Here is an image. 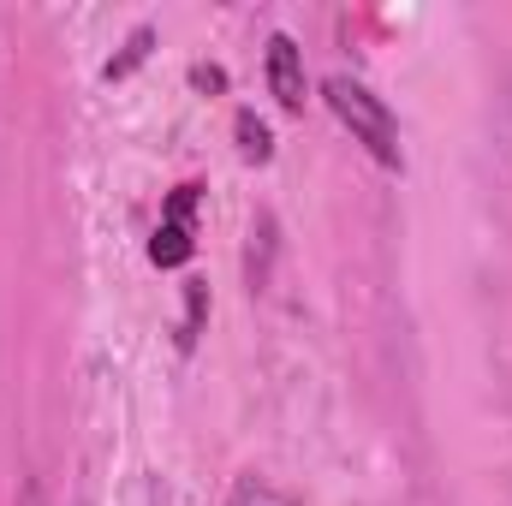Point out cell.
I'll list each match as a JSON object with an SVG mask.
<instances>
[{"mask_svg":"<svg viewBox=\"0 0 512 506\" xmlns=\"http://www.w3.org/2000/svg\"><path fill=\"white\" fill-rule=\"evenodd\" d=\"M322 96H328V108L340 114V126L352 131L382 167H399V126H393V114L382 108V96H370L358 78H328Z\"/></svg>","mask_w":512,"mask_h":506,"instance_id":"6da1fadb","label":"cell"},{"mask_svg":"<svg viewBox=\"0 0 512 506\" xmlns=\"http://www.w3.org/2000/svg\"><path fill=\"white\" fill-rule=\"evenodd\" d=\"M268 90H274V102L286 108V114H304V54H298V42L286 36V30H274L268 36Z\"/></svg>","mask_w":512,"mask_h":506,"instance_id":"7a4b0ae2","label":"cell"},{"mask_svg":"<svg viewBox=\"0 0 512 506\" xmlns=\"http://www.w3.org/2000/svg\"><path fill=\"white\" fill-rule=\"evenodd\" d=\"M203 310H209V286H203V280H185V334H179L185 352H191L197 334H203Z\"/></svg>","mask_w":512,"mask_h":506,"instance_id":"8992f818","label":"cell"},{"mask_svg":"<svg viewBox=\"0 0 512 506\" xmlns=\"http://www.w3.org/2000/svg\"><path fill=\"white\" fill-rule=\"evenodd\" d=\"M185 256H191V227L185 221H161L155 239H149V262L155 268H179Z\"/></svg>","mask_w":512,"mask_h":506,"instance_id":"3957f363","label":"cell"},{"mask_svg":"<svg viewBox=\"0 0 512 506\" xmlns=\"http://www.w3.org/2000/svg\"><path fill=\"white\" fill-rule=\"evenodd\" d=\"M149 48H155V30H149V24H137V30L126 36V48H120V60H108V72H102V78H108V84L131 78V72L149 60Z\"/></svg>","mask_w":512,"mask_h":506,"instance_id":"277c9868","label":"cell"},{"mask_svg":"<svg viewBox=\"0 0 512 506\" xmlns=\"http://www.w3.org/2000/svg\"><path fill=\"white\" fill-rule=\"evenodd\" d=\"M191 84H197V90H227V72H221V66H197Z\"/></svg>","mask_w":512,"mask_h":506,"instance_id":"52a82bcc","label":"cell"},{"mask_svg":"<svg viewBox=\"0 0 512 506\" xmlns=\"http://www.w3.org/2000/svg\"><path fill=\"white\" fill-rule=\"evenodd\" d=\"M24 506H48L42 501V483H24Z\"/></svg>","mask_w":512,"mask_h":506,"instance_id":"ba28073f","label":"cell"},{"mask_svg":"<svg viewBox=\"0 0 512 506\" xmlns=\"http://www.w3.org/2000/svg\"><path fill=\"white\" fill-rule=\"evenodd\" d=\"M233 131H239V155H245L251 167H262V161L274 155V137H268V126L256 120L251 108H239V120H233Z\"/></svg>","mask_w":512,"mask_h":506,"instance_id":"5b68a950","label":"cell"}]
</instances>
